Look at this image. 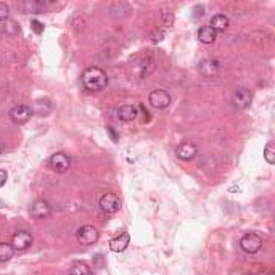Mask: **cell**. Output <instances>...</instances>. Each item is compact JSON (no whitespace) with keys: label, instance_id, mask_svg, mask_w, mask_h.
Listing matches in <instances>:
<instances>
[{"label":"cell","instance_id":"1","mask_svg":"<svg viewBox=\"0 0 275 275\" xmlns=\"http://www.w3.org/2000/svg\"><path fill=\"white\" fill-rule=\"evenodd\" d=\"M108 76L98 66H90L82 73V86L90 92H98L106 87Z\"/></svg>","mask_w":275,"mask_h":275},{"label":"cell","instance_id":"2","mask_svg":"<svg viewBox=\"0 0 275 275\" xmlns=\"http://www.w3.org/2000/svg\"><path fill=\"white\" fill-rule=\"evenodd\" d=\"M240 248L248 254H256L262 248V238L254 232L244 233L240 240Z\"/></svg>","mask_w":275,"mask_h":275},{"label":"cell","instance_id":"3","mask_svg":"<svg viewBox=\"0 0 275 275\" xmlns=\"http://www.w3.org/2000/svg\"><path fill=\"white\" fill-rule=\"evenodd\" d=\"M78 241L82 246H92L98 241V230L94 225H82L78 230Z\"/></svg>","mask_w":275,"mask_h":275},{"label":"cell","instance_id":"4","mask_svg":"<svg viewBox=\"0 0 275 275\" xmlns=\"http://www.w3.org/2000/svg\"><path fill=\"white\" fill-rule=\"evenodd\" d=\"M171 95L167 94L166 90L163 89H156V90H153L150 97H148V102L150 105L153 106V108H158V110H164L167 108V106L171 105Z\"/></svg>","mask_w":275,"mask_h":275},{"label":"cell","instance_id":"5","mask_svg":"<svg viewBox=\"0 0 275 275\" xmlns=\"http://www.w3.org/2000/svg\"><path fill=\"white\" fill-rule=\"evenodd\" d=\"M98 204H100V208L102 211H105L106 214H114V212H118L121 209V198L118 195H114V193H105L102 198H100V201H98Z\"/></svg>","mask_w":275,"mask_h":275},{"label":"cell","instance_id":"6","mask_svg":"<svg viewBox=\"0 0 275 275\" xmlns=\"http://www.w3.org/2000/svg\"><path fill=\"white\" fill-rule=\"evenodd\" d=\"M33 116V110L28 105H17L10 110V119L15 124H25Z\"/></svg>","mask_w":275,"mask_h":275},{"label":"cell","instance_id":"7","mask_svg":"<svg viewBox=\"0 0 275 275\" xmlns=\"http://www.w3.org/2000/svg\"><path fill=\"white\" fill-rule=\"evenodd\" d=\"M253 102V94L248 89H238L232 97V105L238 110H246Z\"/></svg>","mask_w":275,"mask_h":275},{"label":"cell","instance_id":"8","mask_svg":"<svg viewBox=\"0 0 275 275\" xmlns=\"http://www.w3.org/2000/svg\"><path fill=\"white\" fill-rule=\"evenodd\" d=\"M70 166H71V159L68 158V155H65V153H55V155H52L50 167L55 172L63 174V172H66L68 169H70Z\"/></svg>","mask_w":275,"mask_h":275},{"label":"cell","instance_id":"9","mask_svg":"<svg viewBox=\"0 0 275 275\" xmlns=\"http://www.w3.org/2000/svg\"><path fill=\"white\" fill-rule=\"evenodd\" d=\"M31 244H33V235L25 230L17 232L12 238V246L15 251H25L31 246Z\"/></svg>","mask_w":275,"mask_h":275},{"label":"cell","instance_id":"10","mask_svg":"<svg viewBox=\"0 0 275 275\" xmlns=\"http://www.w3.org/2000/svg\"><path fill=\"white\" fill-rule=\"evenodd\" d=\"M175 155H177V158L182 159V161H192V159L198 155V148L192 142H183L179 145L177 150H175Z\"/></svg>","mask_w":275,"mask_h":275},{"label":"cell","instance_id":"11","mask_svg":"<svg viewBox=\"0 0 275 275\" xmlns=\"http://www.w3.org/2000/svg\"><path fill=\"white\" fill-rule=\"evenodd\" d=\"M50 212H52L50 204L44 200H37V201H34L33 206H31V216L34 219H45L50 216Z\"/></svg>","mask_w":275,"mask_h":275},{"label":"cell","instance_id":"12","mask_svg":"<svg viewBox=\"0 0 275 275\" xmlns=\"http://www.w3.org/2000/svg\"><path fill=\"white\" fill-rule=\"evenodd\" d=\"M198 70H200V74L204 76V78H214L219 73V61L212 58L203 60L200 66H198Z\"/></svg>","mask_w":275,"mask_h":275},{"label":"cell","instance_id":"13","mask_svg":"<svg viewBox=\"0 0 275 275\" xmlns=\"http://www.w3.org/2000/svg\"><path fill=\"white\" fill-rule=\"evenodd\" d=\"M116 116H118L119 121L131 122L139 116V110H137L135 106H132V105H122L116 110Z\"/></svg>","mask_w":275,"mask_h":275},{"label":"cell","instance_id":"14","mask_svg":"<svg viewBox=\"0 0 275 275\" xmlns=\"http://www.w3.org/2000/svg\"><path fill=\"white\" fill-rule=\"evenodd\" d=\"M129 241H131V236H129V233L124 232L110 241V249L113 251V253H122V251L127 248Z\"/></svg>","mask_w":275,"mask_h":275},{"label":"cell","instance_id":"15","mask_svg":"<svg viewBox=\"0 0 275 275\" xmlns=\"http://www.w3.org/2000/svg\"><path fill=\"white\" fill-rule=\"evenodd\" d=\"M228 17H225V15L219 13V15H214V17L211 18V25L209 28L212 31H216V33H222V31H225L228 28Z\"/></svg>","mask_w":275,"mask_h":275},{"label":"cell","instance_id":"16","mask_svg":"<svg viewBox=\"0 0 275 275\" xmlns=\"http://www.w3.org/2000/svg\"><path fill=\"white\" fill-rule=\"evenodd\" d=\"M216 37H217V33L212 31L209 26H201L198 29V41L201 44H212L216 41Z\"/></svg>","mask_w":275,"mask_h":275},{"label":"cell","instance_id":"17","mask_svg":"<svg viewBox=\"0 0 275 275\" xmlns=\"http://www.w3.org/2000/svg\"><path fill=\"white\" fill-rule=\"evenodd\" d=\"M70 275H90V267H89L86 262L76 261V262H73V265H71Z\"/></svg>","mask_w":275,"mask_h":275},{"label":"cell","instance_id":"18","mask_svg":"<svg viewBox=\"0 0 275 275\" xmlns=\"http://www.w3.org/2000/svg\"><path fill=\"white\" fill-rule=\"evenodd\" d=\"M15 254V249L10 243H0V262L10 261Z\"/></svg>","mask_w":275,"mask_h":275},{"label":"cell","instance_id":"19","mask_svg":"<svg viewBox=\"0 0 275 275\" xmlns=\"http://www.w3.org/2000/svg\"><path fill=\"white\" fill-rule=\"evenodd\" d=\"M264 159L269 164H273L275 163V143L273 142H269L265 145L264 148Z\"/></svg>","mask_w":275,"mask_h":275},{"label":"cell","instance_id":"20","mask_svg":"<svg viewBox=\"0 0 275 275\" xmlns=\"http://www.w3.org/2000/svg\"><path fill=\"white\" fill-rule=\"evenodd\" d=\"M163 37H164V31H159V29H156V31H153V33L150 34V39H151V42H161L163 41Z\"/></svg>","mask_w":275,"mask_h":275},{"label":"cell","instance_id":"21","mask_svg":"<svg viewBox=\"0 0 275 275\" xmlns=\"http://www.w3.org/2000/svg\"><path fill=\"white\" fill-rule=\"evenodd\" d=\"M31 29H33L36 34H42L44 33V25L41 21L33 20V21H31Z\"/></svg>","mask_w":275,"mask_h":275},{"label":"cell","instance_id":"22","mask_svg":"<svg viewBox=\"0 0 275 275\" xmlns=\"http://www.w3.org/2000/svg\"><path fill=\"white\" fill-rule=\"evenodd\" d=\"M9 13H10L9 5L0 4V21H7V20H9Z\"/></svg>","mask_w":275,"mask_h":275},{"label":"cell","instance_id":"23","mask_svg":"<svg viewBox=\"0 0 275 275\" xmlns=\"http://www.w3.org/2000/svg\"><path fill=\"white\" fill-rule=\"evenodd\" d=\"M5 29H7V33H12V34L20 33V28L17 26V23L15 21H9V26H7Z\"/></svg>","mask_w":275,"mask_h":275},{"label":"cell","instance_id":"24","mask_svg":"<svg viewBox=\"0 0 275 275\" xmlns=\"http://www.w3.org/2000/svg\"><path fill=\"white\" fill-rule=\"evenodd\" d=\"M106 131H108V135L111 137V140H113L114 143H116V142L119 140V135H118V132H116V131H114V127L108 126V127H106Z\"/></svg>","mask_w":275,"mask_h":275},{"label":"cell","instance_id":"25","mask_svg":"<svg viewBox=\"0 0 275 275\" xmlns=\"http://www.w3.org/2000/svg\"><path fill=\"white\" fill-rule=\"evenodd\" d=\"M7 179H9V174H7V171L0 169V188H2V187L5 185Z\"/></svg>","mask_w":275,"mask_h":275},{"label":"cell","instance_id":"26","mask_svg":"<svg viewBox=\"0 0 275 275\" xmlns=\"http://www.w3.org/2000/svg\"><path fill=\"white\" fill-rule=\"evenodd\" d=\"M4 150H5V147H4V143H2V142H0V155H2V153H4Z\"/></svg>","mask_w":275,"mask_h":275},{"label":"cell","instance_id":"27","mask_svg":"<svg viewBox=\"0 0 275 275\" xmlns=\"http://www.w3.org/2000/svg\"><path fill=\"white\" fill-rule=\"evenodd\" d=\"M269 275H273V272H270V273H269Z\"/></svg>","mask_w":275,"mask_h":275}]
</instances>
